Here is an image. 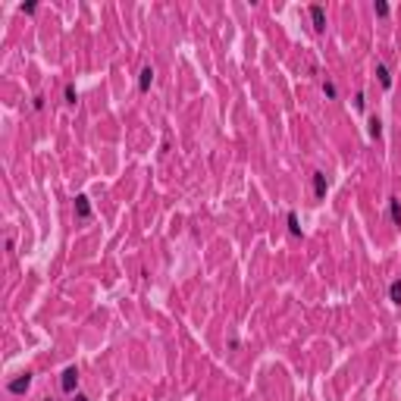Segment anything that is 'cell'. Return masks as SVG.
Wrapping results in <instances>:
<instances>
[{
	"instance_id": "cell-5",
	"label": "cell",
	"mask_w": 401,
	"mask_h": 401,
	"mask_svg": "<svg viewBox=\"0 0 401 401\" xmlns=\"http://www.w3.org/2000/svg\"><path fill=\"white\" fill-rule=\"evenodd\" d=\"M150 85H154V69L144 66V69L138 72V88H141V91H150Z\"/></svg>"
},
{
	"instance_id": "cell-9",
	"label": "cell",
	"mask_w": 401,
	"mask_h": 401,
	"mask_svg": "<svg viewBox=\"0 0 401 401\" xmlns=\"http://www.w3.org/2000/svg\"><path fill=\"white\" fill-rule=\"evenodd\" d=\"M376 76H380V85H382V88H392V76H388L386 63H376Z\"/></svg>"
},
{
	"instance_id": "cell-10",
	"label": "cell",
	"mask_w": 401,
	"mask_h": 401,
	"mask_svg": "<svg viewBox=\"0 0 401 401\" xmlns=\"http://www.w3.org/2000/svg\"><path fill=\"white\" fill-rule=\"evenodd\" d=\"M388 301H392V304H401V279H395L392 286H388Z\"/></svg>"
},
{
	"instance_id": "cell-17",
	"label": "cell",
	"mask_w": 401,
	"mask_h": 401,
	"mask_svg": "<svg viewBox=\"0 0 401 401\" xmlns=\"http://www.w3.org/2000/svg\"><path fill=\"white\" fill-rule=\"evenodd\" d=\"M72 401H91V398H88V395H82V392H76V395H72Z\"/></svg>"
},
{
	"instance_id": "cell-14",
	"label": "cell",
	"mask_w": 401,
	"mask_h": 401,
	"mask_svg": "<svg viewBox=\"0 0 401 401\" xmlns=\"http://www.w3.org/2000/svg\"><path fill=\"white\" fill-rule=\"evenodd\" d=\"M63 98H66V104H69V107H72V104H76V88H72V85H66Z\"/></svg>"
},
{
	"instance_id": "cell-2",
	"label": "cell",
	"mask_w": 401,
	"mask_h": 401,
	"mask_svg": "<svg viewBox=\"0 0 401 401\" xmlns=\"http://www.w3.org/2000/svg\"><path fill=\"white\" fill-rule=\"evenodd\" d=\"M32 380H34L32 373H19L16 380H10V386H6V388H10L13 395H26L28 388H32Z\"/></svg>"
},
{
	"instance_id": "cell-12",
	"label": "cell",
	"mask_w": 401,
	"mask_h": 401,
	"mask_svg": "<svg viewBox=\"0 0 401 401\" xmlns=\"http://www.w3.org/2000/svg\"><path fill=\"white\" fill-rule=\"evenodd\" d=\"M323 94H326L329 100H336V94H338V91H336V85H332V82H329V78L323 82Z\"/></svg>"
},
{
	"instance_id": "cell-3",
	"label": "cell",
	"mask_w": 401,
	"mask_h": 401,
	"mask_svg": "<svg viewBox=\"0 0 401 401\" xmlns=\"http://www.w3.org/2000/svg\"><path fill=\"white\" fill-rule=\"evenodd\" d=\"M76 220L78 222H88L91 220V200H88V194H78L76 198Z\"/></svg>"
},
{
	"instance_id": "cell-13",
	"label": "cell",
	"mask_w": 401,
	"mask_h": 401,
	"mask_svg": "<svg viewBox=\"0 0 401 401\" xmlns=\"http://www.w3.org/2000/svg\"><path fill=\"white\" fill-rule=\"evenodd\" d=\"M373 10H376V16H388V4H386V0H376Z\"/></svg>"
},
{
	"instance_id": "cell-18",
	"label": "cell",
	"mask_w": 401,
	"mask_h": 401,
	"mask_svg": "<svg viewBox=\"0 0 401 401\" xmlns=\"http://www.w3.org/2000/svg\"><path fill=\"white\" fill-rule=\"evenodd\" d=\"M44 401H54V398H44Z\"/></svg>"
},
{
	"instance_id": "cell-7",
	"label": "cell",
	"mask_w": 401,
	"mask_h": 401,
	"mask_svg": "<svg viewBox=\"0 0 401 401\" xmlns=\"http://www.w3.org/2000/svg\"><path fill=\"white\" fill-rule=\"evenodd\" d=\"M314 194L326 198V172H314Z\"/></svg>"
},
{
	"instance_id": "cell-8",
	"label": "cell",
	"mask_w": 401,
	"mask_h": 401,
	"mask_svg": "<svg viewBox=\"0 0 401 401\" xmlns=\"http://www.w3.org/2000/svg\"><path fill=\"white\" fill-rule=\"evenodd\" d=\"M388 216H392L395 226H401V200L398 198H388Z\"/></svg>"
},
{
	"instance_id": "cell-1",
	"label": "cell",
	"mask_w": 401,
	"mask_h": 401,
	"mask_svg": "<svg viewBox=\"0 0 401 401\" xmlns=\"http://www.w3.org/2000/svg\"><path fill=\"white\" fill-rule=\"evenodd\" d=\"M60 388H63L66 395H76V388H78V370H76V367H66V370H63Z\"/></svg>"
},
{
	"instance_id": "cell-11",
	"label": "cell",
	"mask_w": 401,
	"mask_h": 401,
	"mask_svg": "<svg viewBox=\"0 0 401 401\" xmlns=\"http://www.w3.org/2000/svg\"><path fill=\"white\" fill-rule=\"evenodd\" d=\"M288 232L292 235H301V222H298V216H294V214H288Z\"/></svg>"
},
{
	"instance_id": "cell-15",
	"label": "cell",
	"mask_w": 401,
	"mask_h": 401,
	"mask_svg": "<svg viewBox=\"0 0 401 401\" xmlns=\"http://www.w3.org/2000/svg\"><path fill=\"white\" fill-rule=\"evenodd\" d=\"M364 104H367V100H364V91H358V94H354V107L364 110Z\"/></svg>"
},
{
	"instance_id": "cell-4",
	"label": "cell",
	"mask_w": 401,
	"mask_h": 401,
	"mask_svg": "<svg viewBox=\"0 0 401 401\" xmlns=\"http://www.w3.org/2000/svg\"><path fill=\"white\" fill-rule=\"evenodd\" d=\"M308 13H310V19H314V28H316V32H323V28H326V10H323L320 4H314V6L308 10Z\"/></svg>"
},
{
	"instance_id": "cell-6",
	"label": "cell",
	"mask_w": 401,
	"mask_h": 401,
	"mask_svg": "<svg viewBox=\"0 0 401 401\" xmlns=\"http://www.w3.org/2000/svg\"><path fill=\"white\" fill-rule=\"evenodd\" d=\"M370 128H367V132H370V138L373 141H380L382 138V120H380V116H370V122H367Z\"/></svg>"
},
{
	"instance_id": "cell-16",
	"label": "cell",
	"mask_w": 401,
	"mask_h": 401,
	"mask_svg": "<svg viewBox=\"0 0 401 401\" xmlns=\"http://www.w3.org/2000/svg\"><path fill=\"white\" fill-rule=\"evenodd\" d=\"M19 10H22V13H28V16H32V13H34V10H38V4H22Z\"/></svg>"
}]
</instances>
